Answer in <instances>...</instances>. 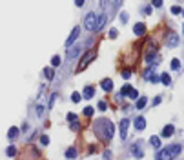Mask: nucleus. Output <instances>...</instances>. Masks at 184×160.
I'll use <instances>...</instances> for the list:
<instances>
[{
    "label": "nucleus",
    "mask_w": 184,
    "mask_h": 160,
    "mask_svg": "<svg viewBox=\"0 0 184 160\" xmlns=\"http://www.w3.org/2000/svg\"><path fill=\"white\" fill-rule=\"evenodd\" d=\"M93 129H95V133H97L102 140H111L113 135H115V124H113L109 118H99L95 122Z\"/></svg>",
    "instance_id": "f257e3e1"
},
{
    "label": "nucleus",
    "mask_w": 184,
    "mask_h": 160,
    "mask_svg": "<svg viewBox=\"0 0 184 160\" xmlns=\"http://www.w3.org/2000/svg\"><path fill=\"white\" fill-rule=\"evenodd\" d=\"M95 57H97V51H95V49H89V51H88V53L82 57L80 64H79V71H82V69H84L88 64H91V60L95 58Z\"/></svg>",
    "instance_id": "f03ea898"
},
{
    "label": "nucleus",
    "mask_w": 184,
    "mask_h": 160,
    "mask_svg": "<svg viewBox=\"0 0 184 160\" xmlns=\"http://www.w3.org/2000/svg\"><path fill=\"white\" fill-rule=\"evenodd\" d=\"M79 35H80V27H75V29L71 31V35L67 37V40H66V49H69V47L73 46V42L79 38Z\"/></svg>",
    "instance_id": "7ed1b4c3"
},
{
    "label": "nucleus",
    "mask_w": 184,
    "mask_h": 160,
    "mask_svg": "<svg viewBox=\"0 0 184 160\" xmlns=\"http://www.w3.org/2000/svg\"><path fill=\"white\" fill-rule=\"evenodd\" d=\"M95 20H97V15H95V13H88V15H86V20H84V27L89 29V31H93Z\"/></svg>",
    "instance_id": "20e7f679"
},
{
    "label": "nucleus",
    "mask_w": 184,
    "mask_h": 160,
    "mask_svg": "<svg viewBox=\"0 0 184 160\" xmlns=\"http://www.w3.org/2000/svg\"><path fill=\"white\" fill-rule=\"evenodd\" d=\"M157 151H159V153H157V158H159V160H170V158H173V155H171L170 147H159Z\"/></svg>",
    "instance_id": "39448f33"
},
{
    "label": "nucleus",
    "mask_w": 184,
    "mask_h": 160,
    "mask_svg": "<svg viewBox=\"0 0 184 160\" xmlns=\"http://www.w3.org/2000/svg\"><path fill=\"white\" fill-rule=\"evenodd\" d=\"M128 127H129V118H122L121 124H119V129H121V138L126 140L128 137Z\"/></svg>",
    "instance_id": "423d86ee"
},
{
    "label": "nucleus",
    "mask_w": 184,
    "mask_h": 160,
    "mask_svg": "<svg viewBox=\"0 0 184 160\" xmlns=\"http://www.w3.org/2000/svg\"><path fill=\"white\" fill-rule=\"evenodd\" d=\"M106 20H108V17H106V15H99V17H97V20H95V26H93V31H97V33H99V31H100V29H102L104 26H106Z\"/></svg>",
    "instance_id": "0eeeda50"
},
{
    "label": "nucleus",
    "mask_w": 184,
    "mask_h": 160,
    "mask_svg": "<svg viewBox=\"0 0 184 160\" xmlns=\"http://www.w3.org/2000/svg\"><path fill=\"white\" fill-rule=\"evenodd\" d=\"M179 42H181V40H179V35H177V33H170V35L166 37V44H168L170 47H177Z\"/></svg>",
    "instance_id": "6e6552de"
},
{
    "label": "nucleus",
    "mask_w": 184,
    "mask_h": 160,
    "mask_svg": "<svg viewBox=\"0 0 184 160\" xmlns=\"http://www.w3.org/2000/svg\"><path fill=\"white\" fill-rule=\"evenodd\" d=\"M173 133H175V127H173L171 124H168V126H164V129H162V133H161V137H162V138H170Z\"/></svg>",
    "instance_id": "1a4fd4ad"
},
{
    "label": "nucleus",
    "mask_w": 184,
    "mask_h": 160,
    "mask_svg": "<svg viewBox=\"0 0 184 160\" xmlns=\"http://www.w3.org/2000/svg\"><path fill=\"white\" fill-rule=\"evenodd\" d=\"M133 33H135L137 37H142L144 33H146V26H144L142 22H137V24L133 26Z\"/></svg>",
    "instance_id": "9d476101"
},
{
    "label": "nucleus",
    "mask_w": 184,
    "mask_h": 160,
    "mask_svg": "<svg viewBox=\"0 0 184 160\" xmlns=\"http://www.w3.org/2000/svg\"><path fill=\"white\" fill-rule=\"evenodd\" d=\"M133 126H135L137 131H142L144 127H146V118H144V117H137L135 122H133Z\"/></svg>",
    "instance_id": "9b49d317"
},
{
    "label": "nucleus",
    "mask_w": 184,
    "mask_h": 160,
    "mask_svg": "<svg viewBox=\"0 0 184 160\" xmlns=\"http://www.w3.org/2000/svg\"><path fill=\"white\" fill-rule=\"evenodd\" d=\"M93 95H95L93 86H86V87H84V91H82V97H84L86 100H89V98H93Z\"/></svg>",
    "instance_id": "f8f14e48"
},
{
    "label": "nucleus",
    "mask_w": 184,
    "mask_h": 160,
    "mask_svg": "<svg viewBox=\"0 0 184 160\" xmlns=\"http://www.w3.org/2000/svg\"><path fill=\"white\" fill-rule=\"evenodd\" d=\"M100 87H102L106 93H109V91L113 89V80L111 78H104L102 82H100Z\"/></svg>",
    "instance_id": "ddd939ff"
},
{
    "label": "nucleus",
    "mask_w": 184,
    "mask_h": 160,
    "mask_svg": "<svg viewBox=\"0 0 184 160\" xmlns=\"http://www.w3.org/2000/svg\"><path fill=\"white\" fill-rule=\"evenodd\" d=\"M168 147H170V151H171L173 158H175V157H179V155H181V151H182V146H181V144H173V146H168Z\"/></svg>",
    "instance_id": "4468645a"
},
{
    "label": "nucleus",
    "mask_w": 184,
    "mask_h": 160,
    "mask_svg": "<svg viewBox=\"0 0 184 160\" xmlns=\"http://www.w3.org/2000/svg\"><path fill=\"white\" fill-rule=\"evenodd\" d=\"M131 151H133V155H135L137 158H142V157H144V151L141 149V146H139V144H133Z\"/></svg>",
    "instance_id": "2eb2a0df"
},
{
    "label": "nucleus",
    "mask_w": 184,
    "mask_h": 160,
    "mask_svg": "<svg viewBox=\"0 0 184 160\" xmlns=\"http://www.w3.org/2000/svg\"><path fill=\"white\" fill-rule=\"evenodd\" d=\"M146 104H148V98H146V97H141V98L137 100L135 107H137V109H144V107H146Z\"/></svg>",
    "instance_id": "dca6fc26"
},
{
    "label": "nucleus",
    "mask_w": 184,
    "mask_h": 160,
    "mask_svg": "<svg viewBox=\"0 0 184 160\" xmlns=\"http://www.w3.org/2000/svg\"><path fill=\"white\" fill-rule=\"evenodd\" d=\"M159 80H161V82H162L164 86H170V84H171V77H170V75H168V73H162V75H161V77H159Z\"/></svg>",
    "instance_id": "f3484780"
},
{
    "label": "nucleus",
    "mask_w": 184,
    "mask_h": 160,
    "mask_svg": "<svg viewBox=\"0 0 184 160\" xmlns=\"http://www.w3.org/2000/svg\"><path fill=\"white\" fill-rule=\"evenodd\" d=\"M77 157V149L75 147H67L66 149V158H75Z\"/></svg>",
    "instance_id": "a211bd4d"
},
{
    "label": "nucleus",
    "mask_w": 184,
    "mask_h": 160,
    "mask_svg": "<svg viewBox=\"0 0 184 160\" xmlns=\"http://www.w3.org/2000/svg\"><path fill=\"white\" fill-rule=\"evenodd\" d=\"M149 144H151V146H153L155 149L162 147V146H161V138H159V137H151V138H149Z\"/></svg>",
    "instance_id": "6ab92c4d"
},
{
    "label": "nucleus",
    "mask_w": 184,
    "mask_h": 160,
    "mask_svg": "<svg viewBox=\"0 0 184 160\" xmlns=\"http://www.w3.org/2000/svg\"><path fill=\"white\" fill-rule=\"evenodd\" d=\"M7 137L13 140V138H17L18 137V127H9V131H7Z\"/></svg>",
    "instance_id": "aec40b11"
},
{
    "label": "nucleus",
    "mask_w": 184,
    "mask_h": 160,
    "mask_svg": "<svg viewBox=\"0 0 184 160\" xmlns=\"http://www.w3.org/2000/svg\"><path fill=\"white\" fill-rule=\"evenodd\" d=\"M44 75H46V78H47V80H53V77H55V71H53L51 67H46V69H44Z\"/></svg>",
    "instance_id": "412c9836"
},
{
    "label": "nucleus",
    "mask_w": 184,
    "mask_h": 160,
    "mask_svg": "<svg viewBox=\"0 0 184 160\" xmlns=\"http://www.w3.org/2000/svg\"><path fill=\"white\" fill-rule=\"evenodd\" d=\"M79 53H80V47H73L71 51H67V58H75Z\"/></svg>",
    "instance_id": "4be33fe9"
},
{
    "label": "nucleus",
    "mask_w": 184,
    "mask_h": 160,
    "mask_svg": "<svg viewBox=\"0 0 184 160\" xmlns=\"http://www.w3.org/2000/svg\"><path fill=\"white\" fill-rule=\"evenodd\" d=\"M80 100H82V95H80V93H79V91H75V93L71 95V102H75V104H79Z\"/></svg>",
    "instance_id": "5701e85b"
},
{
    "label": "nucleus",
    "mask_w": 184,
    "mask_h": 160,
    "mask_svg": "<svg viewBox=\"0 0 184 160\" xmlns=\"http://www.w3.org/2000/svg\"><path fill=\"white\" fill-rule=\"evenodd\" d=\"M93 113H95V109H93V107H89V106H88V107H84V117H88V118H89V117H93Z\"/></svg>",
    "instance_id": "b1692460"
},
{
    "label": "nucleus",
    "mask_w": 184,
    "mask_h": 160,
    "mask_svg": "<svg viewBox=\"0 0 184 160\" xmlns=\"http://www.w3.org/2000/svg\"><path fill=\"white\" fill-rule=\"evenodd\" d=\"M6 155H7V157H15V155H17V149H15V146H9V147L6 149Z\"/></svg>",
    "instance_id": "393cba45"
},
{
    "label": "nucleus",
    "mask_w": 184,
    "mask_h": 160,
    "mask_svg": "<svg viewBox=\"0 0 184 160\" xmlns=\"http://www.w3.org/2000/svg\"><path fill=\"white\" fill-rule=\"evenodd\" d=\"M128 97H129V98H139V91H137V89H133V87H131V89H129V91H128Z\"/></svg>",
    "instance_id": "a878e982"
},
{
    "label": "nucleus",
    "mask_w": 184,
    "mask_h": 160,
    "mask_svg": "<svg viewBox=\"0 0 184 160\" xmlns=\"http://www.w3.org/2000/svg\"><path fill=\"white\" fill-rule=\"evenodd\" d=\"M155 53H153V51H149V53H148V55H146V62H148V64H153V62H155Z\"/></svg>",
    "instance_id": "bb28decb"
},
{
    "label": "nucleus",
    "mask_w": 184,
    "mask_h": 160,
    "mask_svg": "<svg viewBox=\"0 0 184 160\" xmlns=\"http://www.w3.org/2000/svg\"><path fill=\"white\" fill-rule=\"evenodd\" d=\"M51 66H53V67H57V66H60V57H59V55H55V57L51 58Z\"/></svg>",
    "instance_id": "cd10ccee"
},
{
    "label": "nucleus",
    "mask_w": 184,
    "mask_h": 160,
    "mask_svg": "<svg viewBox=\"0 0 184 160\" xmlns=\"http://www.w3.org/2000/svg\"><path fill=\"white\" fill-rule=\"evenodd\" d=\"M179 67H181V62H179V58H173V60H171V69H175V71H177Z\"/></svg>",
    "instance_id": "c85d7f7f"
},
{
    "label": "nucleus",
    "mask_w": 184,
    "mask_h": 160,
    "mask_svg": "<svg viewBox=\"0 0 184 160\" xmlns=\"http://www.w3.org/2000/svg\"><path fill=\"white\" fill-rule=\"evenodd\" d=\"M119 18H121V22H122V24H126V22H128V18H129V15H128V11H122Z\"/></svg>",
    "instance_id": "c756f323"
},
{
    "label": "nucleus",
    "mask_w": 184,
    "mask_h": 160,
    "mask_svg": "<svg viewBox=\"0 0 184 160\" xmlns=\"http://www.w3.org/2000/svg\"><path fill=\"white\" fill-rule=\"evenodd\" d=\"M117 35H119V31H117L115 27H111V29H109V33H108V37H109V38H117Z\"/></svg>",
    "instance_id": "7c9ffc66"
},
{
    "label": "nucleus",
    "mask_w": 184,
    "mask_h": 160,
    "mask_svg": "<svg viewBox=\"0 0 184 160\" xmlns=\"http://www.w3.org/2000/svg\"><path fill=\"white\" fill-rule=\"evenodd\" d=\"M148 80H149V82H153V84H157V82H159V75H155V73H149Z\"/></svg>",
    "instance_id": "2f4dec72"
},
{
    "label": "nucleus",
    "mask_w": 184,
    "mask_h": 160,
    "mask_svg": "<svg viewBox=\"0 0 184 160\" xmlns=\"http://www.w3.org/2000/svg\"><path fill=\"white\" fill-rule=\"evenodd\" d=\"M171 13H173V15H181V13H182V7H179V6H173V7H171Z\"/></svg>",
    "instance_id": "473e14b6"
},
{
    "label": "nucleus",
    "mask_w": 184,
    "mask_h": 160,
    "mask_svg": "<svg viewBox=\"0 0 184 160\" xmlns=\"http://www.w3.org/2000/svg\"><path fill=\"white\" fill-rule=\"evenodd\" d=\"M121 77H122V78H129V77H131V71H129V69H122V73H121Z\"/></svg>",
    "instance_id": "72a5a7b5"
},
{
    "label": "nucleus",
    "mask_w": 184,
    "mask_h": 160,
    "mask_svg": "<svg viewBox=\"0 0 184 160\" xmlns=\"http://www.w3.org/2000/svg\"><path fill=\"white\" fill-rule=\"evenodd\" d=\"M99 109H100V111H106V109H108V102H106V100H100V102H99Z\"/></svg>",
    "instance_id": "f704fd0d"
},
{
    "label": "nucleus",
    "mask_w": 184,
    "mask_h": 160,
    "mask_svg": "<svg viewBox=\"0 0 184 160\" xmlns=\"http://www.w3.org/2000/svg\"><path fill=\"white\" fill-rule=\"evenodd\" d=\"M40 144H42V146H47V144H49V138H47L46 135H42V137H40Z\"/></svg>",
    "instance_id": "c9c22d12"
},
{
    "label": "nucleus",
    "mask_w": 184,
    "mask_h": 160,
    "mask_svg": "<svg viewBox=\"0 0 184 160\" xmlns=\"http://www.w3.org/2000/svg\"><path fill=\"white\" fill-rule=\"evenodd\" d=\"M66 118L69 120V122H75V120H77V115H75V113H67V117H66Z\"/></svg>",
    "instance_id": "e433bc0d"
},
{
    "label": "nucleus",
    "mask_w": 184,
    "mask_h": 160,
    "mask_svg": "<svg viewBox=\"0 0 184 160\" xmlns=\"http://www.w3.org/2000/svg\"><path fill=\"white\" fill-rule=\"evenodd\" d=\"M151 6H153V7H161V6H162V0H151Z\"/></svg>",
    "instance_id": "4c0bfd02"
},
{
    "label": "nucleus",
    "mask_w": 184,
    "mask_h": 160,
    "mask_svg": "<svg viewBox=\"0 0 184 160\" xmlns=\"http://www.w3.org/2000/svg\"><path fill=\"white\" fill-rule=\"evenodd\" d=\"M129 89H131V86H124L122 91H121V93H122V97H126V95H128V91H129Z\"/></svg>",
    "instance_id": "58836bf2"
},
{
    "label": "nucleus",
    "mask_w": 184,
    "mask_h": 160,
    "mask_svg": "<svg viewBox=\"0 0 184 160\" xmlns=\"http://www.w3.org/2000/svg\"><path fill=\"white\" fill-rule=\"evenodd\" d=\"M161 102H162V97H155V98H153V106H159Z\"/></svg>",
    "instance_id": "ea45409f"
},
{
    "label": "nucleus",
    "mask_w": 184,
    "mask_h": 160,
    "mask_svg": "<svg viewBox=\"0 0 184 160\" xmlns=\"http://www.w3.org/2000/svg\"><path fill=\"white\" fill-rule=\"evenodd\" d=\"M84 4H86V0H75V6H77V7H82Z\"/></svg>",
    "instance_id": "a19ab883"
},
{
    "label": "nucleus",
    "mask_w": 184,
    "mask_h": 160,
    "mask_svg": "<svg viewBox=\"0 0 184 160\" xmlns=\"http://www.w3.org/2000/svg\"><path fill=\"white\" fill-rule=\"evenodd\" d=\"M108 2H109V0H100V7H102V9H108Z\"/></svg>",
    "instance_id": "79ce46f5"
},
{
    "label": "nucleus",
    "mask_w": 184,
    "mask_h": 160,
    "mask_svg": "<svg viewBox=\"0 0 184 160\" xmlns=\"http://www.w3.org/2000/svg\"><path fill=\"white\" fill-rule=\"evenodd\" d=\"M71 129H73V131H77V129H79V122H77V120L73 122V126H71Z\"/></svg>",
    "instance_id": "37998d69"
},
{
    "label": "nucleus",
    "mask_w": 184,
    "mask_h": 160,
    "mask_svg": "<svg viewBox=\"0 0 184 160\" xmlns=\"http://www.w3.org/2000/svg\"><path fill=\"white\" fill-rule=\"evenodd\" d=\"M142 11H144V13H146V15H149V13H151V7H144Z\"/></svg>",
    "instance_id": "c03bdc74"
},
{
    "label": "nucleus",
    "mask_w": 184,
    "mask_h": 160,
    "mask_svg": "<svg viewBox=\"0 0 184 160\" xmlns=\"http://www.w3.org/2000/svg\"><path fill=\"white\" fill-rule=\"evenodd\" d=\"M115 2H119V0H115Z\"/></svg>",
    "instance_id": "a18cd8bd"
}]
</instances>
